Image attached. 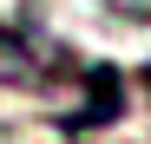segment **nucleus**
<instances>
[{
  "instance_id": "1",
  "label": "nucleus",
  "mask_w": 151,
  "mask_h": 144,
  "mask_svg": "<svg viewBox=\"0 0 151 144\" xmlns=\"http://www.w3.org/2000/svg\"><path fill=\"white\" fill-rule=\"evenodd\" d=\"M125 111V85H118V72L112 66H92L86 72V111H66L59 125L66 131H86V125H105V118Z\"/></svg>"
}]
</instances>
